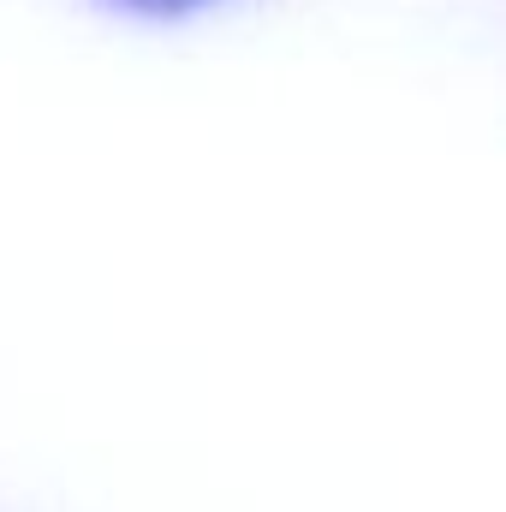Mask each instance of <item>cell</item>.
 Returning a JSON list of instances; mask_svg holds the SVG:
<instances>
[{
  "label": "cell",
  "mask_w": 506,
  "mask_h": 512,
  "mask_svg": "<svg viewBox=\"0 0 506 512\" xmlns=\"http://www.w3.org/2000/svg\"><path fill=\"white\" fill-rule=\"evenodd\" d=\"M131 6H143V12H161V18H173V12H197V6H215V0H131Z\"/></svg>",
  "instance_id": "1"
}]
</instances>
